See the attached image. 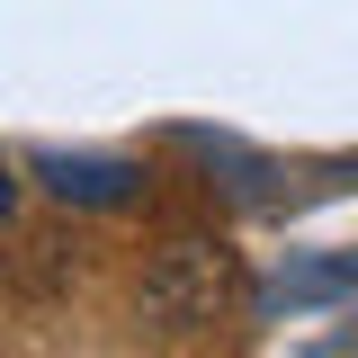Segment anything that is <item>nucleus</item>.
<instances>
[{"instance_id":"obj_1","label":"nucleus","mask_w":358,"mask_h":358,"mask_svg":"<svg viewBox=\"0 0 358 358\" xmlns=\"http://www.w3.org/2000/svg\"><path fill=\"white\" fill-rule=\"evenodd\" d=\"M233 296H242V268H233V251L206 242V233L162 242L152 268H143V287H134V305H143L152 331H206V322L233 313Z\"/></svg>"},{"instance_id":"obj_2","label":"nucleus","mask_w":358,"mask_h":358,"mask_svg":"<svg viewBox=\"0 0 358 358\" xmlns=\"http://www.w3.org/2000/svg\"><path fill=\"white\" fill-rule=\"evenodd\" d=\"M27 171H36L63 206H126L134 197V162H117V152H36Z\"/></svg>"},{"instance_id":"obj_3","label":"nucleus","mask_w":358,"mask_h":358,"mask_svg":"<svg viewBox=\"0 0 358 358\" xmlns=\"http://www.w3.org/2000/svg\"><path fill=\"white\" fill-rule=\"evenodd\" d=\"M268 296H278V305H341V296H358V251L278 268V287H268Z\"/></svg>"}]
</instances>
